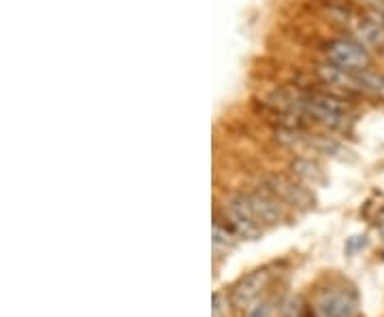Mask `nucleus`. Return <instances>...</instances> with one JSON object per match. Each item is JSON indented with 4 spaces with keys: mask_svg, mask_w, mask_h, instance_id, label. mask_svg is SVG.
<instances>
[{
    "mask_svg": "<svg viewBox=\"0 0 384 317\" xmlns=\"http://www.w3.org/2000/svg\"><path fill=\"white\" fill-rule=\"evenodd\" d=\"M260 185L289 209H312L314 207L312 189L295 177L282 175V173H269L262 177Z\"/></svg>",
    "mask_w": 384,
    "mask_h": 317,
    "instance_id": "f03ea898",
    "label": "nucleus"
},
{
    "mask_svg": "<svg viewBox=\"0 0 384 317\" xmlns=\"http://www.w3.org/2000/svg\"><path fill=\"white\" fill-rule=\"evenodd\" d=\"M354 83L359 96H372V98H384V73L370 67L354 73Z\"/></svg>",
    "mask_w": 384,
    "mask_h": 317,
    "instance_id": "9d476101",
    "label": "nucleus"
},
{
    "mask_svg": "<svg viewBox=\"0 0 384 317\" xmlns=\"http://www.w3.org/2000/svg\"><path fill=\"white\" fill-rule=\"evenodd\" d=\"M222 215L231 224V228L239 235V239H248V241H256L262 235V224L254 218V213L250 211V207L246 204L241 192L231 194L225 202V209H222Z\"/></svg>",
    "mask_w": 384,
    "mask_h": 317,
    "instance_id": "7ed1b4c3",
    "label": "nucleus"
},
{
    "mask_svg": "<svg viewBox=\"0 0 384 317\" xmlns=\"http://www.w3.org/2000/svg\"><path fill=\"white\" fill-rule=\"evenodd\" d=\"M231 307H235L231 296H227L222 290L214 292V296H212V317H229Z\"/></svg>",
    "mask_w": 384,
    "mask_h": 317,
    "instance_id": "f8f14e48",
    "label": "nucleus"
},
{
    "mask_svg": "<svg viewBox=\"0 0 384 317\" xmlns=\"http://www.w3.org/2000/svg\"><path fill=\"white\" fill-rule=\"evenodd\" d=\"M289 168H291L293 177L299 179L301 183H306L308 187H316V185L327 181V175H325V171H322V166L314 158H310V156H297V158H293L291 164H289Z\"/></svg>",
    "mask_w": 384,
    "mask_h": 317,
    "instance_id": "1a4fd4ad",
    "label": "nucleus"
},
{
    "mask_svg": "<svg viewBox=\"0 0 384 317\" xmlns=\"http://www.w3.org/2000/svg\"><path fill=\"white\" fill-rule=\"evenodd\" d=\"M348 34L357 38L359 43L363 47H368L370 51H384V26L378 24L370 15H365V11H363V15L348 30Z\"/></svg>",
    "mask_w": 384,
    "mask_h": 317,
    "instance_id": "6e6552de",
    "label": "nucleus"
},
{
    "mask_svg": "<svg viewBox=\"0 0 384 317\" xmlns=\"http://www.w3.org/2000/svg\"><path fill=\"white\" fill-rule=\"evenodd\" d=\"M354 311H357L354 296L343 290L322 294V298L316 305L318 317H354Z\"/></svg>",
    "mask_w": 384,
    "mask_h": 317,
    "instance_id": "423d86ee",
    "label": "nucleus"
},
{
    "mask_svg": "<svg viewBox=\"0 0 384 317\" xmlns=\"http://www.w3.org/2000/svg\"><path fill=\"white\" fill-rule=\"evenodd\" d=\"M322 56H325V60H329L331 64L343 71H350V73L374 67L372 51L368 47H363L350 34L329 38L327 43L322 45Z\"/></svg>",
    "mask_w": 384,
    "mask_h": 317,
    "instance_id": "f257e3e1",
    "label": "nucleus"
},
{
    "mask_svg": "<svg viewBox=\"0 0 384 317\" xmlns=\"http://www.w3.org/2000/svg\"><path fill=\"white\" fill-rule=\"evenodd\" d=\"M241 196H244L246 204L250 207L254 218L262 226H278L280 222H284L286 207L282 204L271 192H267L262 185L256 189H248V192H241Z\"/></svg>",
    "mask_w": 384,
    "mask_h": 317,
    "instance_id": "20e7f679",
    "label": "nucleus"
},
{
    "mask_svg": "<svg viewBox=\"0 0 384 317\" xmlns=\"http://www.w3.org/2000/svg\"><path fill=\"white\" fill-rule=\"evenodd\" d=\"M237 241H239V235L231 228V224L225 220V215L220 218L216 213V218H214V247H216V251L218 249L229 251L237 245Z\"/></svg>",
    "mask_w": 384,
    "mask_h": 317,
    "instance_id": "9b49d317",
    "label": "nucleus"
},
{
    "mask_svg": "<svg viewBox=\"0 0 384 317\" xmlns=\"http://www.w3.org/2000/svg\"><path fill=\"white\" fill-rule=\"evenodd\" d=\"M265 283H267V270H254V272H250L248 277H244V279H241L233 287V292H231L233 305L237 309H250L256 303L258 294L262 292Z\"/></svg>",
    "mask_w": 384,
    "mask_h": 317,
    "instance_id": "0eeeda50",
    "label": "nucleus"
},
{
    "mask_svg": "<svg viewBox=\"0 0 384 317\" xmlns=\"http://www.w3.org/2000/svg\"><path fill=\"white\" fill-rule=\"evenodd\" d=\"M318 9L331 24L341 30H350L363 11L352 3V0H318Z\"/></svg>",
    "mask_w": 384,
    "mask_h": 317,
    "instance_id": "39448f33",
    "label": "nucleus"
},
{
    "mask_svg": "<svg viewBox=\"0 0 384 317\" xmlns=\"http://www.w3.org/2000/svg\"><path fill=\"white\" fill-rule=\"evenodd\" d=\"M363 5V9H384V0H357Z\"/></svg>",
    "mask_w": 384,
    "mask_h": 317,
    "instance_id": "4468645a",
    "label": "nucleus"
},
{
    "mask_svg": "<svg viewBox=\"0 0 384 317\" xmlns=\"http://www.w3.org/2000/svg\"><path fill=\"white\" fill-rule=\"evenodd\" d=\"M248 317H271V303L269 301L254 303L248 311Z\"/></svg>",
    "mask_w": 384,
    "mask_h": 317,
    "instance_id": "ddd939ff",
    "label": "nucleus"
}]
</instances>
